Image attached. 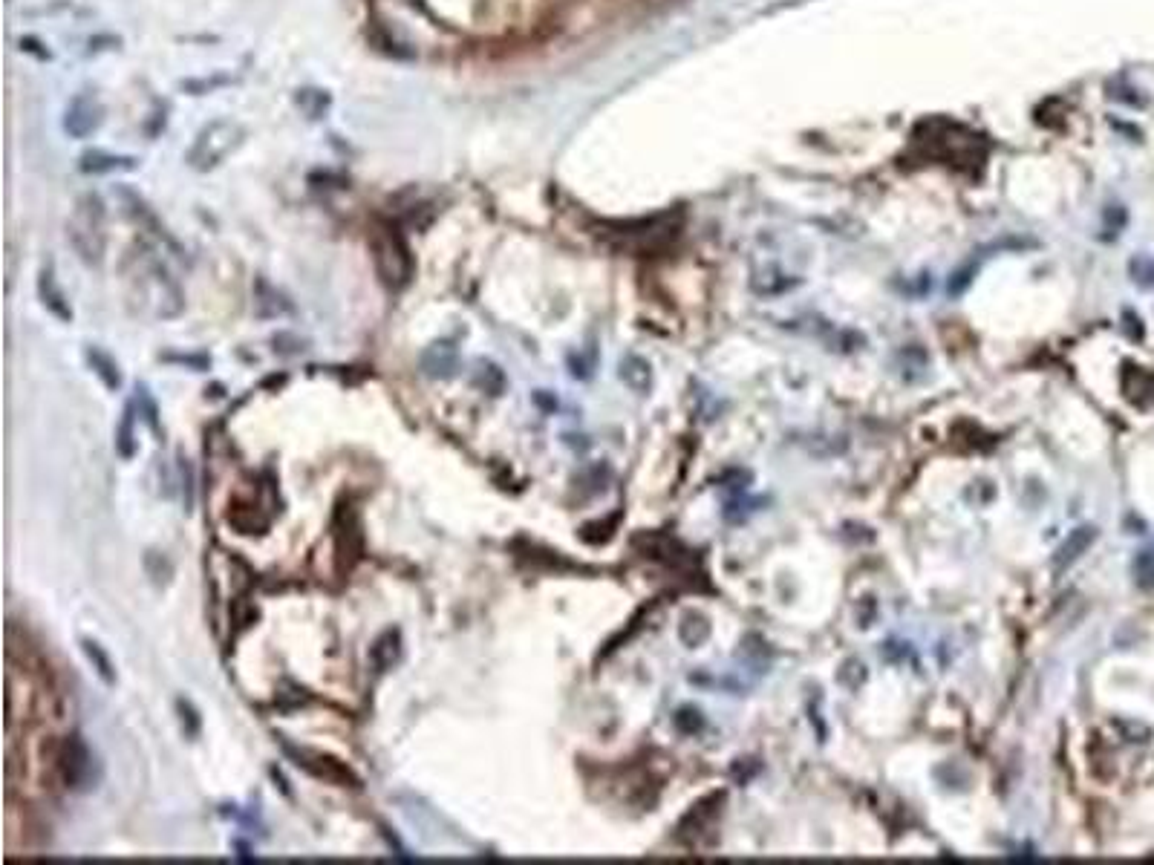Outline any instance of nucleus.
<instances>
[{
  "label": "nucleus",
  "instance_id": "obj_16",
  "mask_svg": "<svg viewBox=\"0 0 1154 865\" xmlns=\"http://www.w3.org/2000/svg\"><path fill=\"white\" fill-rule=\"evenodd\" d=\"M621 375H624V381H627L632 390H647V387H650V367H647L641 358H635V355L624 361Z\"/></svg>",
  "mask_w": 1154,
  "mask_h": 865
},
{
  "label": "nucleus",
  "instance_id": "obj_8",
  "mask_svg": "<svg viewBox=\"0 0 1154 865\" xmlns=\"http://www.w3.org/2000/svg\"><path fill=\"white\" fill-rule=\"evenodd\" d=\"M298 762L295 765L298 767H306L309 773H315V776H321V779H327V782H335V785H352V788H358V779L352 776L350 767H344L341 762H335V759H329V756H321V753H306V750H292V747H286Z\"/></svg>",
  "mask_w": 1154,
  "mask_h": 865
},
{
  "label": "nucleus",
  "instance_id": "obj_17",
  "mask_svg": "<svg viewBox=\"0 0 1154 865\" xmlns=\"http://www.w3.org/2000/svg\"><path fill=\"white\" fill-rule=\"evenodd\" d=\"M298 107L309 119H321L329 107V96L324 90H298Z\"/></svg>",
  "mask_w": 1154,
  "mask_h": 865
},
{
  "label": "nucleus",
  "instance_id": "obj_9",
  "mask_svg": "<svg viewBox=\"0 0 1154 865\" xmlns=\"http://www.w3.org/2000/svg\"><path fill=\"white\" fill-rule=\"evenodd\" d=\"M119 197L125 199V208H127V214H130V220H133V223L139 225L142 231H148L153 240H159V243H165V246L176 248L174 237L165 231V225L159 223V217L153 214L151 205H148L145 199L139 197V194H133V191H127V188H122V191H119Z\"/></svg>",
  "mask_w": 1154,
  "mask_h": 865
},
{
  "label": "nucleus",
  "instance_id": "obj_20",
  "mask_svg": "<svg viewBox=\"0 0 1154 865\" xmlns=\"http://www.w3.org/2000/svg\"><path fill=\"white\" fill-rule=\"evenodd\" d=\"M176 713H179V721H182V730H185V736H191V739H197L200 736V713L194 710V704L191 701H185V698H179L176 701Z\"/></svg>",
  "mask_w": 1154,
  "mask_h": 865
},
{
  "label": "nucleus",
  "instance_id": "obj_3",
  "mask_svg": "<svg viewBox=\"0 0 1154 865\" xmlns=\"http://www.w3.org/2000/svg\"><path fill=\"white\" fill-rule=\"evenodd\" d=\"M246 139V130L240 122H231V119H217V122L205 124L194 145L188 150V165L194 171H214L223 159H228L234 150L243 145Z\"/></svg>",
  "mask_w": 1154,
  "mask_h": 865
},
{
  "label": "nucleus",
  "instance_id": "obj_21",
  "mask_svg": "<svg viewBox=\"0 0 1154 865\" xmlns=\"http://www.w3.org/2000/svg\"><path fill=\"white\" fill-rule=\"evenodd\" d=\"M1094 540V528H1079L1077 534L1071 537V543L1065 545L1062 551H1059V560H1074V557H1079V551H1085L1088 548V543Z\"/></svg>",
  "mask_w": 1154,
  "mask_h": 865
},
{
  "label": "nucleus",
  "instance_id": "obj_18",
  "mask_svg": "<svg viewBox=\"0 0 1154 865\" xmlns=\"http://www.w3.org/2000/svg\"><path fill=\"white\" fill-rule=\"evenodd\" d=\"M116 450L122 453V459H133L136 453V442H133V407H127L122 424L116 430Z\"/></svg>",
  "mask_w": 1154,
  "mask_h": 865
},
{
  "label": "nucleus",
  "instance_id": "obj_14",
  "mask_svg": "<svg viewBox=\"0 0 1154 865\" xmlns=\"http://www.w3.org/2000/svg\"><path fill=\"white\" fill-rule=\"evenodd\" d=\"M87 361H90L93 372L104 381L107 390H119L122 387V375H119V367H116V361L110 355H104L101 349H87Z\"/></svg>",
  "mask_w": 1154,
  "mask_h": 865
},
{
  "label": "nucleus",
  "instance_id": "obj_23",
  "mask_svg": "<svg viewBox=\"0 0 1154 865\" xmlns=\"http://www.w3.org/2000/svg\"><path fill=\"white\" fill-rule=\"evenodd\" d=\"M1131 274L1140 286H1154V260L1152 257H1137L1131 260Z\"/></svg>",
  "mask_w": 1154,
  "mask_h": 865
},
{
  "label": "nucleus",
  "instance_id": "obj_25",
  "mask_svg": "<svg viewBox=\"0 0 1154 865\" xmlns=\"http://www.w3.org/2000/svg\"><path fill=\"white\" fill-rule=\"evenodd\" d=\"M139 410L145 413V421L151 424L153 433H159V421H156V416H159V413H156V404H153V398L148 396V390H145V387L139 390Z\"/></svg>",
  "mask_w": 1154,
  "mask_h": 865
},
{
  "label": "nucleus",
  "instance_id": "obj_6",
  "mask_svg": "<svg viewBox=\"0 0 1154 865\" xmlns=\"http://www.w3.org/2000/svg\"><path fill=\"white\" fill-rule=\"evenodd\" d=\"M136 277H139V286L151 292L148 300L153 303V312L159 318H176L182 312V292H179L176 280L159 260L148 257L142 272L136 274Z\"/></svg>",
  "mask_w": 1154,
  "mask_h": 865
},
{
  "label": "nucleus",
  "instance_id": "obj_22",
  "mask_svg": "<svg viewBox=\"0 0 1154 865\" xmlns=\"http://www.w3.org/2000/svg\"><path fill=\"white\" fill-rule=\"evenodd\" d=\"M479 384H482L491 396H500L502 387H505V375H502L494 364H482V370H479Z\"/></svg>",
  "mask_w": 1154,
  "mask_h": 865
},
{
  "label": "nucleus",
  "instance_id": "obj_10",
  "mask_svg": "<svg viewBox=\"0 0 1154 865\" xmlns=\"http://www.w3.org/2000/svg\"><path fill=\"white\" fill-rule=\"evenodd\" d=\"M38 295L44 300V306L50 309L58 321H73V309H70V300L64 295V289L58 286L52 266H44L38 274Z\"/></svg>",
  "mask_w": 1154,
  "mask_h": 865
},
{
  "label": "nucleus",
  "instance_id": "obj_27",
  "mask_svg": "<svg viewBox=\"0 0 1154 865\" xmlns=\"http://www.w3.org/2000/svg\"><path fill=\"white\" fill-rule=\"evenodd\" d=\"M168 361H179V364H191V367H200V370H205L208 367V358H191V355H168Z\"/></svg>",
  "mask_w": 1154,
  "mask_h": 865
},
{
  "label": "nucleus",
  "instance_id": "obj_11",
  "mask_svg": "<svg viewBox=\"0 0 1154 865\" xmlns=\"http://www.w3.org/2000/svg\"><path fill=\"white\" fill-rule=\"evenodd\" d=\"M78 168L84 173L133 171V168H136V159H133V156H119V153H107V150H87V153H81Z\"/></svg>",
  "mask_w": 1154,
  "mask_h": 865
},
{
  "label": "nucleus",
  "instance_id": "obj_24",
  "mask_svg": "<svg viewBox=\"0 0 1154 865\" xmlns=\"http://www.w3.org/2000/svg\"><path fill=\"white\" fill-rule=\"evenodd\" d=\"M179 473H182V494H185V511L194 505V468L188 459H179Z\"/></svg>",
  "mask_w": 1154,
  "mask_h": 865
},
{
  "label": "nucleus",
  "instance_id": "obj_1",
  "mask_svg": "<svg viewBox=\"0 0 1154 865\" xmlns=\"http://www.w3.org/2000/svg\"><path fill=\"white\" fill-rule=\"evenodd\" d=\"M67 240L87 266H101L107 251V211L99 194L78 197L67 220Z\"/></svg>",
  "mask_w": 1154,
  "mask_h": 865
},
{
  "label": "nucleus",
  "instance_id": "obj_5",
  "mask_svg": "<svg viewBox=\"0 0 1154 865\" xmlns=\"http://www.w3.org/2000/svg\"><path fill=\"white\" fill-rule=\"evenodd\" d=\"M58 776L64 782V788L70 791H90L96 782H99V765H96V756L90 753L87 742L81 736H67L58 756Z\"/></svg>",
  "mask_w": 1154,
  "mask_h": 865
},
{
  "label": "nucleus",
  "instance_id": "obj_2",
  "mask_svg": "<svg viewBox=\"0 0 1154 865\" xmlns=\"http://www.w3.org/2000/svg\"><path fill=\"white\" fill-rule=\"evenodd\" d=\"M370 248H373V260H376L378 277L390 286V289H404L413 277V257H410V248L404 243L402 231L396 225L381 223L370 237Z\"/></svg>",
  "mask_w": 1154,
  "mask_h": 865
},
{
  "label": "nucleus",
  "instance_id": "obj_15",
  "mask_svg": "<svg viewBox=\"0 0 1154 865\" xmlns=\"http://www.w3.org/2000/svg\"><path fill=\"white\" fill-rule=\"evenodd\" d=\"M81 646H84V655L90 658V664H93L96 672H99L101 681H104L107 687H113V684H116V669H113L110 655H107L96 641H81Z\"/></svg>",
  "mask_w": 1154,
  "mask_h": 865
},
{
  "label": "nucleus",
  "instance_id": "obj_4",
  "mask_svg": "<svg viewBox=\"0 0 1154 865\" xmlns=\"http://www.w3.org/2000/svg\"><path fill=\"white\" fill-rule=\"evenodd\" d=\"M929 130L927 139H918V142H927V148L941 159V162H981L984 159V150L979 148V136L967 133L961 124L950 122H932L924 124Z\"/></svg>",
  "mask_w": 1154,
  "mask_h": 865
},
{
  "label": "nucleus",
  "instance_id": "obj_12",
  "mask_svg": "<svg viewBox=\"0 0 1154 865\" xmlns=\"http://www.w3.org/2000/svg\"><path fill=\"white\" fill-rule=\"evenodd\" d=\"M370 658H373V667H376L378 672H387V669L396 667L399 658H402V638H399V632H393V629L384 632V635L373 643Z\"/></svg>",
  "mask_w": 1154,
  "mask_h": 865
},
{
  "label": "nucleus",
  "instance_id": "obj_19",
  "mask_svg": "<svg viewBox=\"0 0 1154 865\" xmlns=\"http://www.w3.org/2000/svg\"><path fill=\"white\" fill-rule=\"evenodd\" d=\"M145 569H148V574H151V580L156 583V586L168 583V580H171V574H174L171 560H168V557H162V554H156V551H148V554H145Z\"/></svg>",
  "mask_w": 1154,
  "mask_h": 865
},
{
  "label": "nucleus",
  "instance_id": "obj_13",
  "mask_svg": "<svg viewBox=\"0 0 1154 865\" xmlns=\"http://www.w3.org/2000/svg\"><path fill=\"white\" fill-rule=\"evenodd\" d=\"M422 370L433 378H448L456 370V349L448 344H436L422 355Z\"/></svg>",
  "mask_w": 1154,
  "mask_h": 865
},
{
  "label": "nucleus",
  "instance_id": "obj_26",
  "mask_svg": "<svg viewBox=\"0 0 1154 865\" xmlns=\"http://www.w3.org/2000/svg\"><path fill=\"white\" fill-rule=\"evenodd\" d=\"M220 84H228L226 75H220V78H211V81H188V84H182L185 90H194L197 96L200 93H205V90H214V87H220Z\"/></svg>",
  "mask_w": 1154,
  "mask_h": 865
},
{
  "label": "nucleus",
  "instance_id": "obj_7",
  "mask_svg": "<svg viewBox=\"0 0 1154 865\" xmlns=\"http://www.w3.org/2000/svg\"><path fill=\"white\" fill-rule=\"evenodd\" d=\"M101 122H104V107L96 96H78L64 113V130L73 139H87L90 133L99 130Z\"/></svg>",
  "mask_w": 1154,
  "mask_h": 865
}]
</instances>
